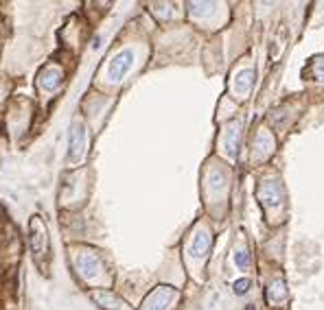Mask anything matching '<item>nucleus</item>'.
<instances>
[{"instance_id":"nucleus-3","label":"nucleus","mask_w":324,"mask_h":310,"mask_svg":"<svg viewBox=\"0 0 324 310\" xmlns=\"http://www.w3.org/2000/svg\"><path fill=\"white\" fill-rule=\"evenodd\" d=\"M248 288H250V280H239V282H235L233 284V291H235V295H246L248 293Z\"/></svg>"},{"instance_id":"nucleus-1","label":"nucleus","mask_w":324,"mask_h":310,"mask_svg":"<svg viewBox=\"0 0 324 310\" xmlns=\"http://www.w3.org/2000/svg\"><path fill=\"white\" fill-rule=\"evenodd\" d=\"M131 61H134V52L131 50L118 52V55L112 59V64H110V79L112 81H118V79H121L125 72L131 68Z\"/></svg>"},{"instance_id":"nucleus-4","label":"nucleus","mask_w":324,"mask_h":310,"mask_svg":"<svg viewBox=\"0 0 324 310\" xmlns=\"http://www.w3.org/2000/svg\"><path fill=\"white\" fill-rule=\"evenodd\" d=\"M235 262H237V267L239 269H248V262H250V258H248V252H239L235 256Z\"/></svg>"},{"instance_id":"nucleus-5","label":"nucleus","mask_w":324,"mask_h":310,"mask_svg":"<svg viewBox=\"0 0 324 310\" xmlns=\"http://www.w3.org/2000/svg\"><path fill=\"white\" fill-rule=\"evenodd\" d=\"M246 310H254V306H248V308H246Z\"/></svg>"},{"instance_id":"nucleus-2","label":"nucleus","mask_w":324,"mask_h":310,"mask_svg":"<svg viewBox=\"0 0 324 310\" xmlns=\"http://www.w3.org/2000/svg\"><path fill=\"white\" fill-rule=\"evenodd\" d=\"M81 144H83V127L81 125H75V129L70 134V160H79Z\"/></svg>"}]
</instances>
